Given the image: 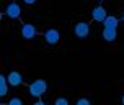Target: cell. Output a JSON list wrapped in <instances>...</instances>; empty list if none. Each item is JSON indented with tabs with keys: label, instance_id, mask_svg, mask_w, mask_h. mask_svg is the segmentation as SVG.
<instances>
[{
	"label": "cell",
	"instance_id": "cell-13",
	"mask_svg": "<svg viewBox=\"0 0 124 105\" xmlns=\"http://www.w3.org/2000/svg\"><path fill=\"white\" fill-rule=\"evenodd\" d=\"M54 105H69V102H67V99H64V97H59V99L56 100V104Z\"/></svg>",
	"mask_w": 124,
	"mask_h": 105
},
{
	"label": "cell",
	"instance_id": "cell-3",
	"mask_svg": "<svg viewBox=\"0 0 124 105\" xmlns=\"http://www.w3.org/2000/svg\"><path fill=\"white\" fill-rule=\"evenodd\" d=\"M20 13H21V8H20L18 3H8V5H7L5 15L8 17V18L16 20V18H20Z\"/></svg>",
	"mask_w": 124,
	"mask_h": 105
},
{
	"label": "cell",
	"instance_id": "cell-17",
	"mask_svg": "<svg viewBox=\"0 0 124 105\" xmlns=\"http://www.w3.org/2000/svg\"><path fill=\"white\" fill-rule=\"evenodd\" d=\"M123 21H124V13H123Z\"/></svg>",
	"mask_w": 124,
	"mask_h": 105
},
{
	"label": "cell",
	"instance_id": "cell-2",
	"mask_svg": "<svg viewBox=\"0 0 124 105\" xmlns=\"http://www.w3.org/2000/svg\"><path fill=\"white\" fill-rule=\"evenodd\" d=\"M90 31H92V26H90V23H87V21H78V23L74 26V35L77 38H87L88 35H90Z\"/></svg>",
	"mask_w": 124,
	"mask_h": 105
},
{
	"label": "cell",
	"instance_id": "cell-14",
	"mask_svg": "<svg viewBox=\"0 0 124 105\" xmlns=\"http://www.w3.org/2000/svg\"><path fill=\"white\" fill-rule=\"evenodd\" d=\"M25 3L26 5H33V3H36V2H34V0H25Z\"/></svg>",
	"mask_w": 124,
	"mask_h": 105
},
{
	"label": "cell",
	"instance_id": "cell-5",
	"mask_svg": "<svg viewBox=\"0 0 124 105\" xmlns=\"http://www.w3.org/2000/svg\"><path fill=\"white\" fill-rule=\"evenodd\" d=\"M7 80H8V86L10 87H18L21 82H23V77L18 71H12L7 74Z\"/></svg>",
	"mask_w": 124,
	"mask_h": 105
},
{
	"label": "cell",
	"instance_id": "cell-12",
	"mask_svg": "<svg viewBox=\"0 0 124 105\" xmlns=\"http://www.w3.org/2000/svg\"><path fill=\"white\" fill-rule=\"evenodd\" d=\"M75 105H92V104H90V100H88V99L82 97V99H78V100H77V104H75Z\"/></svg>",
	"mask_w": 124,
	"mask_h": 105
},
{
	"label": "cell",
	"instance_id": "cell-15",
	"mask_svg": "<svg viewBox=\"0 0 124 105\" xmlns=\"http://www.w3.org/2000/svg\"><path fill=\"white\" fill-rule=\"evenodd\" d=\"M33 105H47V104H44V102H41V100H38V102H34Z\"/></svg>",
	"mask_w": 124,
	"mask_h": 105
},
{
	"label": "cell",
	"instance_id": "cell-6",
	"mask_svg": "<svg viewBox=\"0 0 124 105\" xmlns=\"http://www.w3.org/2000/svg\"><path fill=\"white\" fill-rule=\"evenodd\" d=\"M21 36L25 38V39H33V38L36 36V26L31 25V23H25V25L21 26Z\"/></svg>",
	"mask_w": 124,
	"mask_h": 105
},
{
	"label": "cell",
	"instance_id": "cell-11",
	"mask_svg": "<svg viewBox=\"0 0 124 105\" xmlns=\"http://www.w3.org/2000/svg\"><path fill=\"white\" fill-rule=\"evenodd\" d=\"M7 105H23V100L18 99V97H13V99H10L7 102Z\"/></svg>",
	"mask_w": 124,
	"mask_h": 105
},
{
	"label": "cell",
	"instance_id": "cell-10",
	"mask_svg": "<svg viewBox=\"0 0 124 105\" xmlns=\"http://www.w3.org/2000/svg\"><path fill=\"white\" fill-rule=\"evenodd\" d=\"M8 92V80L7 76H0V97H7Z\"/></svg>",
	"mask_w": 124,
	"mask_h": 105
},
{
	"label": "cell",
	"instance_id": "cell-7",
	"mask_svg": "<svg viewBox=\"0 0 124 105\" xmlns=\"http://www.w3.org/2000/svg\"><path fill=\"white\" fill-rule=\"evenodd\" d=\"M59 38H61V35H59L57 30H47L44 33V41L47 44H57L59 43Z\"/></svg>",
	"mask_w": 124,
	"mask_h": 105
},
{
	"label": "cell",
	"instance_id": "cell-9",
	"mask_svg": "<svg viewBox=\"0 0 124 105\" xmlns=\"http://www.w3.org/2000/svg\"><path fill=\"white\" fill-rule=\"evenodd\" d=\"M103 25H105V28H111V30H116L119 25V20L116 18V17H113V15H108V18L103 21Z\"/></svg>",
	"mask_w": 124,
	"mask_h": 105
},
{
	"label": "cell",
	"instance_id": "cell-4",
	"mask_svg": "<svg viewBox=\"0 0 124 105\" xmlns=\"http://www.w3.org/2000/svg\"><path fill=\"white\" fill-rule=\"evenodd\" d=\"M92 18L95 20V21H98V23L105 21V20L108 18V13H106L105 7H101V5L95 7V8H93V12H92Z\"/></svg>",
	"mask_w": 124,
	"mask_h": 105
},
{
	"label": "cell",
	"instance_id": "cell-16",
	"mask_svg": "<svg viewBox=\"0 0 124 105\" xmlns=\"http://www.w3.org/2000/svg\"><path fill=\"white\" fill-rule=\"evenodd\" d=\"M121 102H123V105H124V95H123V99H121Z\"/></svg>",
	"mask_w": 124,
	"mask_h": 105
},
{
	"label": "cell",
	"instance_id": "cell-8",
	"mask_svg": "<svg viewBox=\"0 0 124 105\" xmlns=\"http://www.w3.org/2000/svg\"><path fill=\"white\" fill-rule=\"evenodd\" d=\"M103 39L108 41V43H113V41H116V38H118V31L116 30H111V28H103Z\"/></svg>",
	"mask_w": 124,
	"mask_h": 105
},
{
	"label": "cell",
	"instance_id": "cell-1",
	"mask_svg": "<svg viewBox=\"0 0 124 105\" xmlns=\"http://www.w3.org/2000/svg\"><path fill=\"white\" fill-rule=\"evenodd\" d=\"M46 90H47V84H46V80H43V79H38V80H34V82L30 84V95L36 97V99L41 97Z\"/></svg>",
	"mask_w": 124,
	"mask_h": 105
}]
</instances>
